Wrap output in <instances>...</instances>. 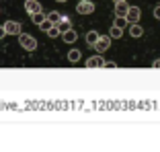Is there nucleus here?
<instances>
[{
  "instance_id": "obj_1",
  "label": "nucleus",
  "mask_w": 160,
  "mask_h": 152,
  "mask_svg": "<svg viewBox=\"0 0 160 152\" xmlns=\"http://www.w3.org/2000/svg\"><path fill=\"white\" fill-rule=\"evenodd\" d=\"M140 17H142V8L140 6H129L127 13H125V21L129 25L132 23H140Z\"/></svg>"
},
{
  "instance_id": "obj_2",
  "label": "nucleus",
  "mask_w": 160,
  "mask_h": 152,
  "mask_svg": "<svg viewBox=\"0 0 160 152\" xmlns=\"http://www.w3.org/2000/svg\"><path fill=\"white\" fill-rule=\"evenodd\" d=\"M109 48H111V37H109V35H99V39L94 43V49L99 53H103V52H107Z\"/></svg>"
},
{
  "instance_id": "obj_3",
  "label": "nucleus",
  "mask_w": 160,
  "mask_h": 152,
  "mask_svg": "<svg viewBox=\"0 0 160 152\" xmlns=\"http://www.w3.org/2000/svg\"><path fill=\"white\" fill-rule=\"evenodd\" d=\"M127 33L132 35L133 39H140L142 35H144V29H142L140 23H132V25H127Z\"/></svg>"
},
{
  "instance_id": "obj_4",
  "label": "nucleus",
  "mask_w": 160,
  "mask_h": 152,
  "mask_svg": "<svg viewBox=\"0 0 160 152\" xmlns=\"http://www.w3.org/2000/svg\"><path fill=\"white\" fill-rule=\"evenodd\" d=\"M76 10H78L80 14H90V13H94V4L90 2V0H82Z\"/></svg>"
},
{
  "instance_id": "obj_5",
  "label": "nucleus",
  "mask_w": 160,
  "mask_h": 152,
  "mask_svg": "<svg viewBox=\"0 0 160 152\" xmlns=\"http://www.w3.org/2000/svg\"><path fill=\"white\" fill-rule=\"evenodd\" d=\"M86 66H88V68H103L105 66V60L101 56H92V58H88Z\"/></svg>"
},
{
  "instance_id": "obj_6",
  "label": "nucleus",
  "mask_w": 160,
  "mask_h": 152,
  "mask_svg": "<svg viewBox=\"0 0 160 152\" xmlns=\"http://www.w3.org/2000/svg\"><path fill=\"white\" fill-rule=\"evenodd\" d=\"M127 8V2H115V17H125Z\"/></svg>"
},
{
  "instance_id": "obj_7",
  "label": "nucleus",
  "mask_w": 160,
  "mask_h": 152,
  "mask_svg": "<svg viewBox=\"0 0 160 152\" xmlns=\"http://www.w3.org/2000/svg\"><path fill=\"white\" fill-rule=\"evenodd\" d=\"M109 37H111V39H119V37H123V29H119V27H111V31H109Z\"/></svg>"
},
{
  "instance_id": "obj_8",
  "label": "nucleus",
  "mask_w": 160,
  "mask_h": 152,
  "mask_svg": "<svg viewBox=\"0 0 160 152\" xmlns=\"http://www.w3.org/2000/svg\"><path fill=\"white\" fill-rule=\"evenodd\" d=\"M99 35L101 33H97V31H88V33H86V43L94 45V43H97V39H99Z\"/></svg>"
},
{
  "instance_id": "obj_9",
  "label": "nucleus",
  "mask_w": 160,
  "mask_h": 152,
  "mask_svg": "<svg viewBox=\"0 0 160 152\" xmlns=\"http://www.w3.org/2000/svg\"><path fill=\"white\" fill-rule=\"evenodd\" d=\"M127 21H125V17H115V23H113V27H119V29H127Z\"/></svg>"
},
{
  "instance_id": "obj_10",
  "label": "nucleus",
  "mask_w": 160,
  "mask_h": 152,
  "mask_svg": "<svg viewBox=\"0 0 160 152\" xmlns=\"http://www.w3.org/2000/svg\"><path fill=\"white\" fill-rule=\"evenodd\" d=\"M76 37H78V35H76V33H74V31H68V33H66V35H64V39H66V41H68V43H72V41H76Z\"/></svg>"
},
{
  "instance_id": "obj_11",
  "label": "nucleus",
  "mask_w": 160,
  "mask_h": 152,
  "mask_svg": "<svg viewBox=\"0 0 160 152\" xmlns=\"http://www.w3.org/2000/svg\"><path fill=\"white\" fill-rule=\"evenodd\" d=\"M68 58H70L72 62H78V60H80V52H78V49H72V52H70V56H68Z\"/></svg>"
},
{
  "instance_id": "obj_12",
  "label": "nucleus",
  "mask_w": 160,
  "mask_h": 152,
  "mask_svg": "<svg viewBox=\"0 0 160 152\" xmlns=\"http://www.w3.org/2000/svg\"><path fill=\"white\" fill-rule=\"evenodd\" d=\"M105 68H117V64L113 60H109V62H105Z\"/></svg>"
},
{
  "instance_id": "obj_13",
  "label": "nucleus",
  "mask_w": 160,
  "mask_h": 152,
  "mask_svg": "<svg viewBox=\"0 0 160 152\" xmlns=\"http://www.w3.org/2000/svg\"><path fill=\"white\" fill-rule=\"evenodd\" d=\"M154 17L160 21V6H156V8H154Z\"/></svg>"
},
{
  "instance_id": "obj_14",
  "label": "nucleus",
  "mask_w": 160,
  "mask_h": 152,
  "mask_svg": "<svg viewBox=\"0 0 160 152\" xmlns=\"http://www.w3.org/2000/svg\"><path fill=\"white\" fill-rule=\"evenodd\" d=\"M152 66H154V68H160V58H158V60H154V64H152Z\"/></svg>"
},
{
  "instance_id": "obj_15",
  "label": "nucleus",
  "mask_w": 160,
  "mask_h": 152,
  "mask_svg": "<svg viewBox=\"0 0 160 152\" xmlns=\"http://www.w3.org/2000/svg\"><path fill=\"white\" fill-rule=\"evenodd\" d=\"M115 2H125V0H115Z\"/></svg>"
}]
</instances>
